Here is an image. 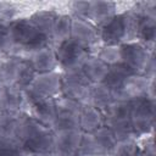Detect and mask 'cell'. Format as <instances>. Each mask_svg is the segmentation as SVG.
<instances>
[{"label": "cell", "mask_w": 156, "mask_h": 156, "mask_svg": "<svg viewBox=\"0 0 156 156\" xmlns=\"http://www.w3.org/2000/svg\"><path fill=\"white\" fill-rule=\"evenodd\" d=\"M71 24H72V17L68 15H57L52 32L50 35V39L55 43L61 44L69 39L71 37Z\"/></svg>", "instance_id": "d6986e66"}, {"label": "cell", "mask_w": 156, "mask_h": 156, "mask_svg": "<svg viewBox=\"0 0 156 156\" xmlns=\"http://www.w3.org/2000/svg\"><path fill=\"white\" fill-rule=\"evenodd\" d=\"M5 63H6V61H4V60H1V58H0V74H1L2 69H4V66H5Z\"/></svg>", "instance_id": "484cf974"}, {"label": "cell", "mask_w": 156, "mask_h": 156, "mask_svg": "<svg viewBox=\"0 0 156 156\" xmlns=\"http://www.w3.org/2000/svg\"><path fill=\"white\" fill-rule=\"evenodd\" d=\"M35 73H46L56 71L58 67V61L56 57L55 49L50 48L49 45L43 46L40 49H37L32 52H29V58L27 60Z\"/></svg>", "instance_id": "8fae6325"}, {"label": "cell", "mask_w": 156, "mask_h": 156, "mask_svg": "<svg viewBox=\"0 0 156 156\" xmlns=\"http://www.w3.org/2000/svg\"><path fill=\"white\" fill-rule=\"evenodd\" d=\"M130 124L135 135L147 133L154 122V101L146 96L132 100Z\"/></svg>", "instance_id": "5b68a950"}, {"label": "cell", "mask_w": 156, "mask_h": 156, "mask_svg": "<svg viewBox=\"0 0 156 156\" xmlns=\"http://www.w3.org/2000/svg\"><path fill=\"white\" fill-rule=\"evenodd\" d=\"M154 78H149L145 74L140 73H133L129 74L122 83V85L113 91V99L115 100H124V101H132L139 98H144L147 94L149 85Z\"/></svg>", "instance_id": "52a82bcc"}, {"label": "cell", "mask_w": 156, "mask_h": 156, "mask_svg": "<svg viewBox=\"0 0 156 156\" xmlns=\"http://www.w3.org/2000/svg\"><path fill=\"white\" fill-rule=\"evenodd\" d=\"M80 104L66 96L55 99L56 116L51 124L52 132L65 129H79V110Z\"/></svg>", "instance_id": "277c9868"}, {"label": "cell", "mask_w": 156, "mask_h": 156, "mask_svg": "<svg viewBox=\"0 0 156 156\" xmlns=\"http://www.w3.org/2000/svg\"><path fill=\"white\" fill-rule=\"evenodd\" d=\"M85 78L89 80L90 84H96V83H102L107 72H108V66L104 63L100 58L96 56L89 55L84 62L80 66Z\"/></svg>", "instance_id": "5bb4252c"}, {"label": "cell", "mask_w": 156, "mask_h": 156, "mask_svg": "<svg viewBox=\"0 0 156 156\" xmlns=\"http://www.w3.org/2000/svg\"><path fill=\"white\" fill-rule=\"evenodd\" d=\"M140 20V12L116 13L98 28L99 39L105 44L113 45H122L126 43L135 41L138 38Z\"/></svg>", "instance_id": "6da1fadb"}, {"label": "cell", "mask_w": 156, "mask_h": 156, "mask_svg": "<svg viewBox=\"0 0 156 156\" xmlns=\"http://www.w3.org/2000/svg\"><path fill=\"white\" fill-rule=\"evenodd\" d=\"M32 105V117L51 128L56 116L55 99L50 100H28Z\"/></svg>", "instance_id": "9a60e30c"}, {"label": "cell", "mask_w": 156, "mask_h": 156, "mask_svg": "<svg viewBox=\"0 0 156 156\" xmlns=\"http://www.w3.org/2000/svg\"><path fill=\"white\" fill-rule=\"evenodd\" d=\"M139 151V146L134 138L117 140L115 147L111 151L112 156H136Z\"/></svg>", "instance_id": "7402d4cb"}, {"label": "cell", "mask_w": 156, "mask_h": 156, "mask_svg": "<svg viewBox=\"0 0 156 156\" xmlns=\"http://www.w3.org/2000/svg\"><path fill=\"white\" fill-rule=\"evenodd\" d=\"M98 58H100L104 63H106L108 67L116 66L122 63V54H121V45H113V44H105L100 48L98 55Z\"/></svg>", "instance_id": "44dd1931"}, {"label": "cell", "mask_w": 156, "mask_h": 156, "mask_svg": "<svg viewBox=\"0 0 156 156\" xmlns=\"http://www.w3.org/2000/svg\"><path fill=\"white\" fill-rule=\"evenodd\" d=\"M122 63L133 73L144 74L145 68L152 55L149 54L145 45L138 41H130L121 45Z\"/></svg>", "instance_id": "8992f818"}, {"label": "cell", "mask_w": 156, "mask_h": 156, "mask_svg": "<svg viewBox=\"0 0 156 156\" xmlns=\"http://www.w3.org/2000/svg\"><path fill=\"white\" fill-rule=\"evenodd\" d=\"M83 138L80 129L54 132V154L58 156H76Z\"/></svg>", "instance_id": "9c48e42d"}, {"label": "cell", "mask_w": 156, "mask_h": 156, "mask_svg": "<svg viewBox=\"0 0 156 156\" xmlns=\"http://www.w3.org/2000/svg\"><path fill=\"white\" fill-rule=\"evenodd\" d=\"M136 156H155V150H154V144L151 141V144L144 149H139Z\"/></svg>", "instance_id": "d4e9b609"}, {"label": "cell", "mask_w": 156, "mask_h": 156, "mask_svg": "<svg viewBox=\"0 0 156 156\" xmlns=\"http://www.w3.org/2000/svg\"><path fill=\"white\" fill-rule=\"evenodd\" d=\"M69 39L76 43L77 45L82 46L83 49H88L96 44L99 40V32L98 27L90 23L87 20L73 17L71 24V37Z\"/></svg>", "instance_id": "30bf717a"}, {"label": "cell", "mask_w": 156, "mask_h": 156, "mask_svg": "<svg viewBox=\"0 0 156 156\" xmlns=\"http://www.w3.org/2000/svg\"><path fill=\"white\" fill-rule=\"evenodd\" d=\"M56 17H57L56 12L46 10V11H38V12L33 13L28 20L41 34H44L48 39H50Z\"/></svg>", "instance_id": "ac0fdd59"}, {"label": "cell", "mask_w": 156, "mask_h": 156, "mask_svg": "<svg viewBox=\"0 0 156 156\" xmlns=\"http://www.w3.org/2000/svg\"><path fill=\"white\" fill-rule=\"evenodd\" d=\"M113 94L111 89H108L104 83H96L90 84L89 88V96H88V104L100 108L104 111L112 101H113Z\"/></svg>", "instance_id": "2e32d148"}, {"label": "cell", "mask_w": 156, "mask_h": 156, "mask_svg": "<svg viewBox=\"0 0 156 156\" xmlns=\"http://www.w3.org/2000/svg\"><path fill=\"white\" fill-rule=\"evenodd\" d=\"M55 52L58 61V66H61L63 71H69L80 67L84 60L89 56L88 50L77 45L71 39L58 44L55 49Z\"/></svg>", "instance_id": "ba28073f"}, {"label": "cell", "mask_w": 156, "mask_h": 156, "mask_svg": "<svg viewBox=\"0 0 156 156\" xmlns=\"http://www.w3.org/2000/svg\"><path fill=\"white\" fill-rule=\"evenodd\" d=\"M0 156H30L24 149H0Z\"/></svg>", "instance_id": "cb8c5ba5"}, {"label": "cell", "mask_w": 156, "mask_h": 156, "mask_svg": "<svg viewBox=\"0 0 156 156\" xmlns=\"http://www.w3.org/2000/svg\"><path fill=\"white\" fill-rule=\"evenodd\" d=\"M91 139L96 146V150L99 155H105V154H111L112 149L115 147L117 139L112 130L107 126H102L95 132L90 133Z\"/></svg>", "instance_id": "e0dca14e"}, {"label": "cell", "mask_w": 156, "mask_h": 156, "mask_svg": "<svg viewBox=\"0 0 156 156\" xmlns=\"http://www.w3.org/2000/svg\"><path fill=\"white\" fill-rule=\"evenodd\" d=\"M129 74H133V72L127 68L123 63H119V65H116V66H111L108 68V72L104 79V84L111 89V91H116L123 83V80L129 76Z\"/></svg>", "instance_id": "ffe728a7"}, {"label": "cell", "mask_w": 156, "mask_h": 156, "mask_svg": "<svg viewBox=\"0 0 156 156\" xmlns=\"http://www.w3.org/2000/svg\"><path fill=\"white\" fill-rule=\"evenodd\" d=\"M13 46H21L29 52L48 45V38L41 34L28 18L11 21L9 24Z\"/></svg>", "instance_id": "7a4b0ae2"}, {"label": "cell", "mask_w": 156, "mask_h": 156, "mask_svg": "<svg viewBox=\"0 0 156 156\" xmlns=\"http://www.w3.org/2000/svg\"><path fill=\"white\" fill-rule=\"evenodd\" d=\"M116 15V4L111 1H88V11L85 20L95 27L107 22Z\"/></svg>", "instance_id": "7c38bea8"}, {"label": "cell", "mask_w": 156, "mask_h": 156, "mask_svg": "<svg viewBox=\"0 0 156 156\" xmlns=\"http://www.w3.org/2000/svg\"><path fill=\"white\" fill-rule=\"evenodd\" d=\"M26 99L28 100H50L62 91V74L57 71L38 73L29 87L24 89Z\"/></svg>", "instance_id": "3957f363"}, {"label": "cell", "mask_w": 156, "mask_h": 156, "mask_svg": "<svg viewBox=\"0 0 156 156\" xmlns=\"http://www.w3.org/2000/svg\"><path fill=\"white\" fill-rule=\"evenodd\" d=\"M105 123L104 112L91 105H82L79 110V129L83 133H93Z\"/></svg>", "instance_id": "4fadbf2b"}, {"label": "cell", "mask_w": 156, "mask_h": 156, "mask_svg": "<svg viewBox=\"0 0 156 156\" xmlns=\"http://www.w3.org/2000/svg\"><path fill=\"white\" fill-rule=\"evenodd\" d=\"M13 48L9 24L0 22V51H7Z\"/></svg>", "instance_id": "603a6c76"}]
</instances>
